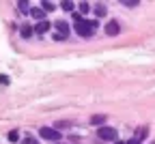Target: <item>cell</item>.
<instances>
[{"instance_id": "cell-5", "label": "cell", "mask_w": 155, "mask_h": 144, "mask_svg": "<svg viewBox=\"0 0 155 144\" xmlns=\"http://www.w3.org/2000/svg\"><path fill=\"white\" fill-rule=\"evenodd\" d=\"M106 34H110V37L119 34V24H116V22H108L106 24Z\"/></svg>"}, {"instance_id": "cell-16", "label": "cell", "mask_w": 155, "mask_h": 144, "mask_svg": "<svg viewBox=\"0 0 155 144\" xmlns=\"http://www.w3.org/2000/svg\"><path fill=\"white\" fill-rule=\"evenodd\" d=\"M123 5H125V7H136L138 2H134V0H123Z\"/></svg>"}, {"instance_id": "cell-18", "label": "cell", "mask_w": 155, "mask_h": 144, "mask_svg": "<svg viewBox=\"0 0 155 144\" xmlns=\"http://www.w3.org/2000/svg\"><path fill=\"white\" fill-rule=\"evenodd\" d=\"M80 11H82V13H86V11H88V5H86V2H82V5H80Z\"/></svg>"}, {"instance_id": "cell-17", "label": "cell", "mask_w": 155, "mask_h": 144, "mask_svg": "<svg viewBox=\"0 0 155 144\" xmlns=\"http://www.w3.org/2000/svg\"><path fill=\"white\" fill-rule=\"evenodd\" d=\"M19 9H22V11H30V7H28V2H19Z\"/></svg>"}, {"instance_id": "cell-14", "label": "cell", "mask_w": 155, "mask_h": 144, "mask_svg": "<svg viewBox=\"0 0 155 144\" xmlns=\"http://www.w3.org/2000/svg\"><path fill=\"white\" fill-rule=\"evenodd\" d=\"M63 9H65V11H71V9H73V2H63Z\"/></svg>"}, {"instance_id": "cell-4", "label": "cell", "mask_w": 155, "mask_h": 144, "mask_svg": "<svg viewBox=\"0 0 155 144\" xmlns=\"http://www.w3.org/2000/svg\"><path fill=\"white\" fill-rule=\"evenodd\" d=\"M56 30H58L56 39H67V34H69V26H67L65 22H56Z\"/></svg>"}, {"instance_id": "cell-11", "label": "cell", "mask_w": 155, "mask_h": 144, "mask_svg": "<svg viewBox=\"0 0 155 144\" xmlns=\"http://www.w3.org/2000/svg\"><path fill=\"white\" fill-rule=\"evenodd\" d=\"M22 144H39V140H37V138H32V136H26V140H24Z\"/></svg>"}, {"instance_id": "cell-13", "label": "cell", "mask_w": 155, "mask_h": 144, "mask_svg": "<svg viewBox=\"0 0 155 144\" xmlns=\"http://www.w3.org/2000/svg\"><path fill=\"white\" fill-rule=\"evenodd\" d=\"M41 9H45V11H52V9H54V5H50V2H41Z\"/></svg>"}, {"instance_id": "cell-6", "label": "cell", "mask_w": 155, "mask_h": 144, "mask_svg": "<svg viewBox=\"0 0 155 144\" xmlns=\"http://www.w3.org/2000/svg\"><path fill=\"white\" fill-rule=\"evenodd\" d=\"M48 30H50V22H45V19L35 26V32H37V34H43V32H48Z\"/></svg>"}, {"instance_id": "cell-8", "label": "cell", "mask_w": 155, "mask_h": 144, "mask_svg": "<svg viewBox=\"0 0 155 144\" xmlns=\"http://www.w3.org/2000/svg\"><path fill=\"white\" fill-rule=\"evenodd\" d=\"M30 15H32V17H37L39 22H43V17H45L43 9H30Z\"/></svg>"}, {"instance_id": "cell-10", "label": "cell", "mask_w": 155, "mask_h": 144, "mask_svg": "<svg viewBox=\"0 0 155 144\" xmlns=\"http://www.w3.org/2000/svg\"><path fill=\"white\" fill-rule=\"evenodd\" d=\"M30 32H32V28H30V26H22V37H26V39H28V37H30Z\"/></svg>"}, {"instance_id": "cell-2", "label": "cell", "mask_w": 155, "mask_h": 144, "mask_svg": "<svg viewBox=\"0 0 155 144\" xmlns=\"http://www.w3.org/2000/svg\"><path fill=\"white\" fill-rule=\"evenodd\" d=\"M97 136H99L101 140H106V142H116V129H112V127H101L99 131H97Z\"/></svg>"}, {"instance_id": "cell-7", "label": "cell", "mask_w": 155, "mask_h": 144, "mask_svg": "<svg viewBox=\"0 0 155 144\" xmlns=\"http://www.w3.org/2000/svg\"><path fill=\"white\" fill-rule=\"evenodd\" d=\"M144 136H147V127H140L138 131H136V136H134V142H131V144H140V142L144 140Z\"/></svg>"}, {"instance_id": "cell-1", "label": "cell", "mask_w": 155, "mask_h": 144, "mask_svg": "<svg viewBox=\"0 0 155 144\" xmlns=\"http://www.w3.org/2000/svg\"><path fill=\"white\" fill-rule=\"evenodd\" d=\"M75 32L80 34V37H91L97 28V22H93V19H86V17H80V15H75Z\"/></svg>"}, {"instance_id": "cell-3", "label": "cell", "mask_w": 155, "mask_h": 144, "mask_svg": "<svg viewBox=\"0 0 155 144\" xmlns=\"http://www.w3.org/2000/svg\"><path fill=\"white\" fill-rule=\"evenodd\" d=\"M39 136H41L43 140H61V133H58L56 129H52V127H41L39 129Z\"/></svg>"}, {"instance_id": "cell-12", "label": "cell", "mask_w": 155, "mask_h": 144, "mask_svg": "<svg viewBox=\"0 0 155 144\" xmlns=\"http://www.w3.org/2000/svg\"><path fill=\"white\" fill-rule=\"evenodd\" d=\"M95 13H97V15H106V7H104V5H97V7H95Z\"/></svg>"}, {"instance_id": "cell-15", "label": "cell", "mask_w": 155, "mask_h": 144, "mask_svg": "<svg viewBox=\"0 0 155 144\" xmlns=\"http://www.w3.org/2000/svg\"><path fill=\"white\" fill-rule=\"evenodd\" d=\"M9 140H11V142H17V131H11V133H9Z\"/></svg>"}, {"instance_id": "cell-19", "label": "cell", "mask_w": 155, "mask_h": 144, "mask_svg": "<svg viewBox=\"0 0 155 144\" xmlns=\"http://www.w3.org/2000/svg\"><path fill=\"white\" fill-rule=\"evenodd\" d=\"M114 144H131V142H119V140H116V142H114Z\"/></svg>"}, {"instance_id": "cell-9", "label": "cell", "mask_w": 155, "mask_h": 144, "mask_svg": "<svg viewBox=\"0 0 155 144\" xmlns=\"http://www.w3.org/2000/svg\"><path fill=\"white\" fill-rule=\"evenodd\" d=\"M104 120H106V116H93V118H91V123H93V125H101Z\"/></svg>"}]
</instances>
